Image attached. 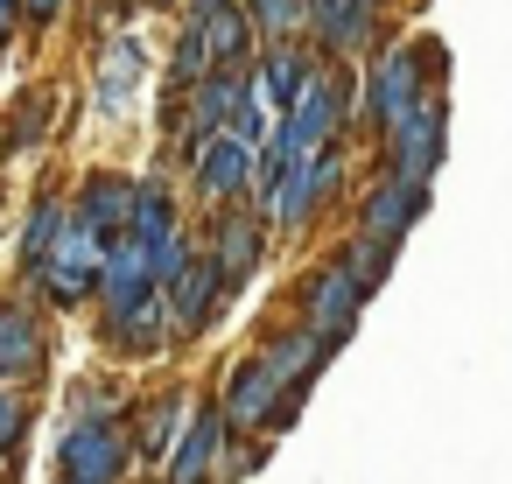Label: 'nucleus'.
I'll list each match as a JSON object with an SVG mask.
<instances>
[{
  "instance_id": "obj_1",
  "label": "nucleus",
  "mask_w": 512,
  "mask_h": 484,
  "mask_svg": "<svg viewBox=\"0 0 512 484\" xmlns=\"http://www.w3.org/2000/svg\"><path fill=\"white\" fill-rule=\"evenodd\" d=\"M428 99H442V92L428 85L421 50H414V43H386V50L372 57V71H365V127H372V134H386V127L414 120Z\"/></svg>"
},
{
  "instance_id": "obj_2",
  "label": "nucleus",
  "mask_w": 512,
  "mask_h": 484,
  "mask_svg": "<svg viewBox=\"0 0 512 484\" xmlns=\"http://www.w3.org/2000/svg\"><path fill=\"white\" fill-rule=\"evenodd\" d=\"M365 288L351 281V267L330 253L323 267H309L302 274V288H295V323H309L316 337H330V351H344L351 344V330H358V316H365Z\"/></svg>"
},
{
  "instance_id": "obj_3",
  "label": "nucleus",
  "mask_w": 512,
  "mask_h": 484,
  "mask_svg": "<svg viewBox=\"0 0 512 484\" xmlns=\"http://www.w3.org/2000/svg\"><path fill=\"white\" fill-rule=\"evenodd\" d=\"M134 470V428L127 421H71L57 442L64 484H120Z\"/></svg>"
},
{
  "instance_id": "obj_4",
  "label": "nucleus",
  "mask_w": 512,
  "mask_h": 484,
  "mask_svg": "<svg viewBox=\"0 0 512 484\" xmlns=\"http://www.w3.org/2000/svg\"><path fill=\"white\" fill-rule=\"evenodd\" d=\"M106 260H113V246H106L92 225H78V218H71V232H64V246H57V260H50L29 288H43V302H50V309H85V302H99Z\"/></svg>"
},
{
  "instance_id": "obj_5",
  "label": "nucleus",
  "mask_w": 512,
  "mask_h": 484,
  "mask_svg": "<svg viewBox=\"0 0 512 484\" xmlns=\"http://www.w3.org/2000/svg\"><path fill=\"white\" fill-rule=\"evenodd\" d=\"M379 155H386V176H407V183H435L442 155H449V106L428 99L414 120L386 127L379 134Z\"/></svg>"
},
{
  "instance_id": "obj_6",
  "label": "nucleus",
  "mask_w": 512,
  "mask_h": 484,
  "mask_svg": "<svg viewBox=\"0 0 512 484\" xmlns=\"http://www.w3.org/2000/svg\"><path fill=\"white\" fill-rule=\"evenodd\" d=\"M232 442H239V435H232L225 407H218V400H197V414H190V428H183V442H176L162 484H225Z\"/></svg>"
},
{
  "instance_id": "obj_7",
  "label": "nucleus",
  "mask_w": 512,
  "mask_h": 484,
  "mask_svg": "<svg viewBox=\"0 0 512 484\" xmlns=\"http://www.w3.org/2000/svg\"><path fill=\"white\" fill-rule=\"evenodd\" d=\"M323 71H330V57L302 36V43H267V57L253 64V85H260V99L288 120V113H295V106L323 85Z\"/></svg>"
},
{
  "instance_id": "obj_8",
  "label": "nucleus",
  "mask_w": 512,
  "mask_h": 484,
  "mask_svg": "<svg viewBox=\"0 0 512 484\" xmlns=\"http://www.w3.org/2000/svg\"><path fill=\"white\" fill-rule=\"evenodd\" d=\"M281 379L260 365V351H246L239 365H232V379H225V393H218V407H225V421H232V435L239 442H267V421L281 414Z\"/></svg>"
},
{
  "instance_id": "obj_9",
  "label": "nucleus",
  "mask_w": 512,
  "mask_h": 484,
  "mask_svg": "<svg viewBox=\"0 0 512 484\" xmlns=\"http://www.w3.org/2000/svg\"><path fill=\"white\" fill-rule=\"evenodd\" d=\"M379 8L386 0H309V43L330 64H351L379 43Z\"/></svg>"
},
{
  "instance_id": "obj_10",
  "label": "nucleus",
  "mask_w": 512,
  "mask_h": 484,
  "mask_svg": "<svg viewBox=\"0 0 512 484\" xmlns=\"http://www.w3.org/2000/svg\"><path fill=\"white\" fill-rule=\"evenodd\" d=\"M267 218L260 211H246V204H232V211H211V232H204V253L225 267V281H232V295L260 274V260H267Z\"/></svg>"
},
{
  "instance_id": "obj_11",
  "label": "nucleus",
  "mask_w": 512,
  "mask_h": 484,
  "mask_svg": "<svg viewBox=\"0 0 512 484\" xmlns=\"http://www.w3.org/2000/svg\"><path fill=\"white\" fill-rule=\"evenodd\" d=\"M253 148H239L232 134H218L204 155H197V169H190V197L204 204V211H232V204H246L253 197Z\"/></svg>"
},
{
  "instance_id": "obj_12",
  "label": "nucleus",
  "mask_w": 512,
  "mask_h": 484,
  "mask_svg": "<svg viewBox=\"0 0 512 484\" xmlns=\"http://www.w3.org/2000/svg\"><path fill=\"white\" fill-rule=\"evenodd\" d=\"M134 197H141L134 176H120V169H85L71 211H78V225H92L106 246H120V239L134 232Z\"/></svg>"
},
{
  "instance_id": "obj_13",
  "label": "nucleus",
  "mask_w": 512,
  "mask_h": 484,
  "mask_svg": "<svg viewBox=\"0 0 512 484\" xmlns=\"http://www.w3.org/2000/svg\"><path fill=\"white\" fill-rule=\"evenodd\" d=\"M225 295H232V281H225V267L211 260V253H197L190 260V274L169 288V323H176V344H197L211 323H218V309H225Z\"/></svg>"
},
{
  "instance_id": "obj_14",
  "label": "nucleus",
  "mask_w": 512,
  "mask_h": 484,
  "mask_svg": "<svg viewBox=\"0 0 512 484\" xmlns=\"http://www.w3.org/2000/svg\"><path fill=\"white\" fill-rule=\"evenodd\" d=\"M148 295H162V288H155V260H148L141 239H120L113 260H106V281H99V330L127 323Z\"/></svg>"
},
{
  "instance_id": "obj_15",
  "label": "nucleus",
  "mask_w": 512,
  "mask_h": 484,
  "mask_svg": "<svg viewBox=\"0 0 512 484\" xmlns=\"http://www.w3.org/2000/svg\"><path fill=\"white\" fill-rule=\"evenodd\" d=\"M428 211V183H407V176H379L365 197H358V225L351 232H372V239H407Z\"/></svg>"
},
{
  "instance_id": "obj_16",
  "label": "nucleus",
  "mask_w": 512,
  "mask_h": 484,
  "mask_svg": "<svg viewBox=\"0 0 512 484\" xmlns=\"http://www.w3.org/2000/svg\"><path fill=\"white\" fill-rule=\"evenodd\" d=\"M330 358H337L330 337H316L309 323H288V330H274V337L260 344V365H267V372L281 379V393H295V400L316 386V372H323Z\"/></svg>"
},
{
  "instance_id": "obj_17",
  "label": "nucleus",
  "mask_w": 512,
  "mask_h": 484,
  "mask_svg": "<svg viewBox=\"0 0 512 484\" xmlns=\"http://www.w3.org/2000/svg\"><path fill=\"white\" fill-rule=\"evenodd\" d=\"M141 414V428H134V463L141 470H169V456H176V442H183V428H190V414H197V393L190 386H169L162 400H148V407H134Z\"/></svg>"
},
{
  "instance_id": "obj_18",
  "label": "nucleus",
  "mask_w": 512,
  "mask_h": 484,
  "mask_svg": "<svg viewBox=\"0 0 512 484\" xmlns=\"http://www.w3.org/2000/svg\"><path fill=\"white\" fill-rule=\"evenodd\" d=\"M43 365H50V330H43V316L22 295H8V302H0V379L22 386Z\"/></svg>"
},
{
  "instance_id": "obj_19",
  "label": "nucleus",
  "mask_w": 512,
  "mask_h": 484,
  "mask_svg": "<svg viewBox=\"0 0 512 484\" xmlns=\"http://www.w3.org/2000/svg\"><path fill=\"white\" fill-rule=\"evenodd\" d=\"M141 78H148V50H141L134 36L99 43V57H92V99H99V113H106V120H120V113L134 106Z\"/></svg>"
},
{
  "instance_id": "obj_20",
  "label": "nucleus",
  "mask_w": 512,
  "mask_h": 484,
  "mask_svg": "<svg viewBox=\"0 0 512 484\" xmlns=\"http://www.w3.org/2000/svg\"><path fill=\"white\" fill-rule=\"evenodd\" d=\"M183 22L204 29V50H211L218 71H253L260 29H253V8H246V0H225V8H211V15H183Z\"/></svg>"
},
{
  "instance_id": "obj_21",
  "label": "nucleus",
  "mask_w": 512,
  "mask_h": 484,
  "mask_svg": "<svg viewBox=\"0 0 512 484\" xmlns=\"http://www.w3.org/2000/svg\"><path fill=\"white\" fill-rule=\"evenodd\" d=\"M127 365H148V358H162V344H176V323H169V288L162 295H148L127 323H113V330H99Z\"/></svg>"
},
{
  "instance_id": "obj_22",
  "label": "nucleus",
  "mask_w": 512,
  "mask_h": 484,
  "mask_svg": "<svg viewBox=\"0 0 512 484\" xmlns=\"http://www.w3.org/2000/svg\"><path fill=\"white\" fill-rule=\"evenodd\" d=\"M71 197H36L29 204V218H22V281H36L50 260H57V246H64V232H71Z\"/></svg>"
},
{
  "instance_id": "obj_23",
  "label": "nucleus",
  "mask_w": 512,
  "mask_h": 484,
  "mask_svg": "<svg viewBox=\"0 0 512 484\" xmlns=\"http://www.w3.org/2000/svg\"><path fill=\"white\" fill-rule=\"evenodd\" d=\"M176 232H183L176 183H169L162 169H148V176H141V197H134V232H127V239H141V246H162V239H176Z\"/></svg>"
},
{
  "instance_id": "obj_24",
  "label": "nucleus",
  "mask_w": 512,
  "mask_h": 484,
  "mask_svg": "<svg viewBox=\"0 0 512 484\" xmlns=\"http://www.w3.org/2000/svg\"><path fill=\"white\" fill-rule=\"evenodd\" d=\"M50 120H57V92H50V85H29V92L15 99V113H8V148H15V155H36V148L50 141Z\"/></svg>"
},
{
  "instance_id": "obj_25",
  "label": "nucleus",
  "mask_w": 512,
  "mask_h": 484,
  "mask_svg": "<svg viewBox=\"0 0 512 484\" xmlns=\"http://www.w3.org/2000/svg\"><path fill=\"white\" fill-rule=\"evenodd\" d=\"M337 260L351 267V281H358L365 295H379V281L393 274V260H400V246H393V239H372V232H351V239L337 246Z\"/></svg>"
},
{
  "instance_id": "obj_26",
  "label": "nucleus",
  "mask_w": 512,
  "mask_h": 484,
  "mask_svg": "<svg viewBox=\"0 0 512 484\" xmlns=\"http://www.w3.org/2000/svg\"><path fill=\"white\" fill-rule=\"evenodd\" d=\"M323 211V190H316V162H295L288 183H281V204H274V232H302L309 218Z\"/></svg>"
},
{
  "instance_id": "obj_27",
  "label": "nucleus",
  "mask_w": 512,
  "mask_h": 484,
  "mask_svg": "<svg viewBox=\"0 0 512 484\" xmlns=\"http://www.w3.org/2000/svg\"><path fill=\"white\" fill-rule=\"evenodd\" d=\"M253 29H260V50L267 43H302L309 36V0H253Z\"/></svg>"
},
{
  "instance_id": "obj_28",
  "label": "nucleus",
  "mask_w": 512,
  "mask_h": 484,
  "mask_svg": "<svg viewBox=\"0 0 512 484\" xmlns=\"http://www.w3.org/2000/svg\"><path fill=\"white\" fill-rule=\"evenodd\" d=\"M218 64H211V50H204V29L197 22H183V36H176V57H169V99H190V85L197 78H211Z\"/></svg>"
},
{
  "instance_id": "obj_29",
  "label": "nucleus",
  "mask_w": 512,
  "mask_h": 484,
  "mask_svg": "<svg viewBox=\"0 0 512 484\" xmlns=\"http://www.w3.org/2000/svg\"><path fill=\"white\" fill-rule=\"evenodd\" d=\"M71 414H78V421H127L120 379H78V386H71Z\"/></svg>"
},
{
  "instance_id": "obj_30",
  "label": "nucleus",
  "mask_w": 512,
  "mask_h": 484,
  "mask_svg": "<svg viewBox=\"0 0 512 484\" xmlns=\"http://www.w3.org/2000/svg\"><path fill=\"white\" fill-rule=\"evenodd\" d=\"M274 134H281V127H267V99H260V92H253V99H246V106H239V120H232V141H239V148H253V155H260V148H274Z\"/></svg>"
},
{
  "instance_id": "obj_31",
  "label": "nucleus",
  "mask_w": 512,
  "mask_h": 484,
  "mask_svg": "<svg viewBox=\"0 0 512 484\" xmlns=\"http://www.w3.org/2000/svg\"><path fill=\"white\" fill-rule=\"evenodd\" d=\"M22 435H29V407H22L8 386H0V456H15V449H22Z\"/></svg>"
},
{
  "instance_id": "obj_32",
  "label": "nucleus",
  "mask_w": 512,
  "mask_h": 484,
  "mask_svg": "<svg viewBox=\"0 0 512 484\" xmlns=\"http://www.w3.org/2000/svg\"><path fill=\"white\" fill-rule=\"evenodd\" d=\"M260 456H267V442H232V456H225V484L253 477V470H260Z\"/></svg>"
},
{
  "instance_id": "obj_33",
  "label": "nucleus",
  "mask_w": 512,
  "mask_h": 484,
  "mask_svg": "<svg viewBox=\"0 0 512 484\" xmlns=\"http://www.w3.org/2000/svg\"><path fill=\"white\" fill-rule=\"evenodd\" d=\"M64 8H71V0H22V22H29V29H50Z\"/></svg>"
},
{
  "instance_id": "obj_34",
  "label": "nucleus",
  "mask_w": 512,
  "mask_h": 484,
  "mask_svg": "<svg viewBox=\"0 0 512 484\" xmlns=\"http://www.w3.org/2000/svg\"><path fill=\"white\" fill-rule=\"evenodd\" d=\"M15 22H22V0H0V43L15 36Z\"/></svg>"
},
{
  "instance_id": "obj_35",
  "label": "nucleus",
  "mask_w": 512,
  "mask_h": 484,
  "mask_svg": "<svg viewBox=\"0 0 512 484\" xmlns=\"http://www.w3.org/2000/svg\"><path fill=\"white\" fill-rule=\"evenodd\" d=\"M141 8H183V0H141Z\"/></svg>"
},
{
  "instance_id": "obj_36",
  "label": "nucleus",
  "mask_w": 512,
  "mask_h": 484,
  "mask_svg": "<svg viewBox=\"0 0 512 484\" xmlns=\"http://www.w3.org/2000/svg\"><path fill=\"white\" fill-rule=\"evenodd\" d=\"M0 386H8V379H0Z\"/></svg>"
},
{
  "instance_id": "obj_37",
  "label": "nucleus",
  "mask_w": 512,
  "mask_h": 484,
  "mask_svg": "<svg viewBox=\"0 0 512 484\" xmlns=\"http://www.w3.org/2000/svg\"><path fill=\"white\" fill-rule=\"evenodd\" d=\"M57 484H64V477H57Z\"/></svg>"
}]
</instances>
